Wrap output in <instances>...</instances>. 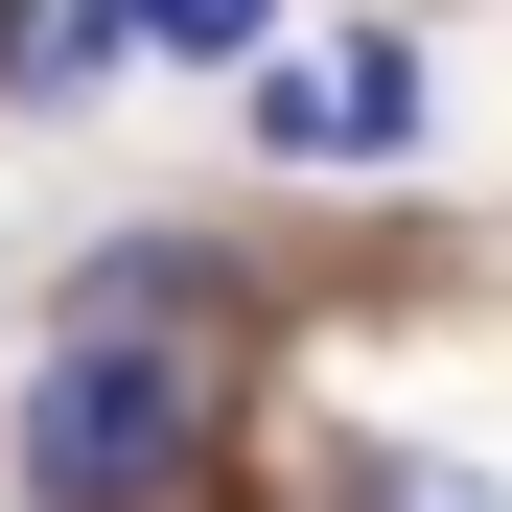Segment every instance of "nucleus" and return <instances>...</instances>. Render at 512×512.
Returning <instances> with one entry per match:
<instances>
[{"instance_id": "nucleus-2", "label": "nucleus", "mask_w": 512, "mask_h": 512, "mask_svg": "<svg viewBox=\"0 0 512 512\" xmlns=\"http://www.w3.org/2000/svg\"><path fill=\"white\" fill-rule=\"evenodd\" d=\"M256 140H280V163H419V47H326V70H280Z\"/></svg>"}, {"instance_id": "nucleus-4", "label": "nucleus", "mask_w": 512, "mask_h": 512, "mask_svg": "<svg viewBox=\"0 0 512 512\" xmlns=\"http://www.w3.org/2000/svg\"><path fill=\"white\" fill-rule=\"evenodd\" d=\"M140 47H187V70H210V47H256V0H140Z\"/></svg>"}, {"instance_id": "nucleus-5", "label": "nucleus", "mask_w": 512, "mask_h": 512, "mask_svg": "<svg viewBox=\"0 0 512 512\" xmlns=\"http://www.w3.org/2000/svg\"><path fill=\"white\" fill-rule=\"evenodd\" d=\"M0 94H47V24H24V0H0Z\"/></svg>"}, {"instance_id": "nucleus-1", "label": "nucleus", "mask_w": 512, "mask_h": 512, "mask_svg": "<svg viewBox=\"0 0 512 512\" xmlns=\"http://www.w3.org/2000/svg\"><path fill=\"white\" fill-rule=\"evenodd\" d=\"M210 256L187 233H140L94 256V303H70V350L24 373V512H163L210 466Z\"/></svg>"}, {"instance_id": "nucleus-3", "label": "nucleus", "mask_w": 512, "mask_h": 512, "mask_svg": "<svg viewBox=\"0 0 512 512\" xmlns=\"http://www.w3.org/2000/svg\"><path fill=\"white\" fill-rule=\"evenodd\" d=\"M140 47V0H47V94H70V70H117Z\"/></svg>"}]
</instances>
